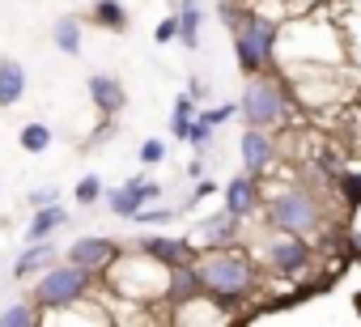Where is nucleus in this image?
<instances>
[{"label": "nucleus", "instance_id": "2f4dec72", "mask_svg": "<svg viewBox=\"0 0 361 327\" xmlns=\"http://www.w3.org/2000/svg\"><path fill=\"white\" fill-rule=\"evenodd\" d=\"M238 18H243V13H238V9H234V5H221V22H226V26H234V22H238Z\"/></svg>", "mask_w": 361, "mask_h": 327}, {"label": "nucleus", "instance_id": "c756f323", "mask_svg": "<svg viewBox=\"0 0 361 327\" xmlns=\"http://www.w3.org/2000/svg\"><path fill=\"white\" fill-rule=\"evenodd\" d=\"M204 115H209V119H213V128H217V123H226V119H234V115H238V102H221V106H213V111H204Z\"/></svg>", "mask_w": 361, "mask_h": 327}, {"label": "nucleus", "instance_id": "393cba45", "mask_svg": "<svg viewBox=\"0 0 361 327\" xmlns=\"http://www.w3.org/2000/svg\"><path fill=\"white\" fill-rule=\"evenodd\" d=\"M132 221H140V226H166V221H174V209H149L145 204Z\"/></svg>", "mask_w": 361, "mask_h": 327}, {"label": "nucleus", "instance_id": "9b49d317", "mask_svg": "<svg viewBox=\"0 0 361 327\" xmlns=\"http://www.w3.org/2000/svg\"><path fill=\"white\" fill-rule=\"evenodd\" d=\"M85 90H90V102H94L106 119L119 115V111L128 106V90H123V81L111 77V73H94V77L85 81Z\"/></svg>", "mask_w": 361, "mask_h": 327}, {"label": "nucleus", "instance_id": "f03ea898", "mask_svg": "<svg viewBox=\"0 0 361 327\" xmlns=\"http://www.w3.org/2000/svg\"><path fill=\"white\" fill-rule=\"evenodd\" d=\"M276 43H281V26H276L272 18H264V13L243 9V18L234 22V60H238V68H243L247 77L272 68Z\"/></svg>", "mask_w": 361, "mask_h": 327}, {"label": "nucleus", "instance_id": "473e14b6", "mask_svg": "<svg viewBox=\"0 0 361 327\" xmlns=\"http://www.w3.org/2000/svg\"><path fill=\"white\" fill-rule=\"evenodd\" d=\"M353 302H357V314H361V293H357V297H353Z\"/></svg>", "mask_w": 361, "mask_h": 327}, {"label": "nucleus", "instance_id": "f3484780", "mask_svg": "<svg viewBox=\"0 0 361 327\" xmlns=\"http://www.w3.org/2000/svg\"><path fill=\"white\" fill-rule=\"evenodd\" d=\"M26 94V68L22 60H0V106H13Z\"/></svg>", "mask_w": 361, "mask_h": 327}, {"label": "nucleus", "instance_id": "1a4fd4ad", "mask_svg": "<svg viewBox=\"0 0 361 327\" xmlns=\"http://www.w3.org/2000/svg\"><path fill=\"white\" fill-rule=\"evenodd\" d=\"M161 196V187L153 183V179H128V183H119V187H111L106 192V209L115 213V217H136L149 200H157Z\"/></svg>", "mask_w": 361, "mask_h": 327}, {"label": "nucleus", "instance_id": "aec40b11", "mask_svg": "<svg viewBox=\"0 0 361 327\" xmlns=\"http://www.w3.org/2000/svg\"><path fill=\"white\" fill-rule=\"evenodd\" d=\"M51 140H56V132H51L47 123H39V119H30V123L18 132V144H22L26 153H47V149H51Z\"/></svg>", "mask_w": 361, "mask_h": 327}, {"label": "nucleus", "instance_id": "9d476101", "mask_svg": "<svg viewBox=\"0 0 361 327\" xmlns=\"http://www.w3.org/2000/svg\"><path fill=\"white\" fill-rule=\"evenodd\" d=\"M221 196H226V213H234L238 221H243V217H251V213H259V204H264V196H259V179H255V175H247V171H243V175H234V179L226 183V192H221Z\"/></svg>", "mask_w": 361, "mask_h": 327}, {"label": "nucleus", "instance_id": "20e7f679", "mask_svg": "<svg viewBox=\"0 0 361 327\" xmlns=\"http://www.w3.org/2000/svg\"><path fill=\"white\" fill-rule=\"evenodd\" d=\"M90 285H94V272H85V268H77V264H47V272L35 280V306L39 310H68V306H77L85 293H90Z\"/></svg>", "mask_w": 361, "mask_h": 327}, {"label": "nucleus", "instance_id": "6ab92c4d", "mask_svg": "<svg viewBox=\"0 0 361 327\" xmlns=\"http://www.w3.org/2000/svg\"><path fill=\"white\" fill-rule=\"evenodd\" d=\"M90 13H94V22H98L102 30H111V35L128 30V9H123V0H94Z\"/></svg>", "mask_w": 361, "mask_h": 327}, {"label": "nucleus", "instance_id": "b1692460", "mask_svg": "<svg viewBox=\"0 0 361 327\" xmlns=\"http://www.w3.org/2000/svg\"><path fill=\"white\" fill-rule=\"evenodd\" d=\"M73 200H77V204H98V200H102V179H98V175H85V179L77 183Z\"/></svg>", "mask_w": 361, "mask_h": 327}, {"label": "nucleus", "instance_id": "4468645a", "mask_svg": "<svg viewBox=\"0 0 361 327\" xmlns=\"http://www.w3.org/2000/svg\"><path fill=\"white\" fill-rule=\"evenodd\" d=\"M47 264H56V247H51V238H39V242H26V251L18 255V264H13V276L18 280H30L39 268H47Z\"/></svg>", "mask_w": 361, "mask_h": 327}, {"label": "nucleus", "instance_id": "c85d7f7f", "mask_svg": "<svg viewBox=\"0 0 361 327\" xmlns=\"http://www.w3.org/2000/svg\"><path fill=\"white\" fill-rule=\"evenodd\" d=\"M26 200H30V209H43V204H56V200H60V192H56V187H35Z\"/></svg>", "mask_w": 361, "mask_h": 327}, {"label": "nucleus", "instance_id": "a878e982", "mask_svg": "<svg viewBox=\"0 0 361 327\" xmlns=\"http://www.w3.org/2000/svg\"><path fill=\"white\" fill-rule=\"evenodd\" d=\"M140 161H145V166H157V161H166V140H145L140 144Z\"/></svg>", "mask_w": 361, "mask_h": 327}, {"label": "nucleus", "instance_id": "7c9ffc66", "mask_svg": "<svg viewBox=\"0 0 361 327\" xmlns=\"http://www.w3.org/2000/svg\"><path fill=\"white\" fill-rule=\"evenodd\" d=\"M213 192H217V183H213V179H204V175H200V183H196V200H209V196H213Z\"/></svg>", "mask_w": 361, "mask_h": 327}, {"label": "nucleus", "instance_id": "f8f14e48", "mask_svg": "<svg viewBox=\"0 0 361 327\" xmlns=\"http://www.w3.org/2000/svg\"><path fill=\"white\" fill-rule=\"evenodd\" d=\"M238 242V217L234 213H217V217H209V221H200L196 226V238H192V247H200V251H213V247H234Z\"/></svg>", "mask_w": 361, "mask_h": 327}, {"label": "nucleus", "instance_id": "bb28decb", "mask_svg": "<svg viewBox=\"0 0 361 327\" xmlns=\"http://www.w3.org/2000/svg\"><path fill=\"white\" fill-rule=\"evenodd\" d=\"M153 39H157V43H170V39H178V13L161 18V22H157V30H153Z\"/></svg>", "mask_w": 361, "mask_h": 327}, {"label": "nucleus", "instance_id": "423d86ee", "mask_svg": "<svg viewBox=\"0 0 361 327\" xmlns=\"http://www.w3.org/2000/svg\"><path fill=\"white\" fill-rule=\"evenodd\" d=\"M264 264L272 272H281V276H302L310 268V242L302 234H285L281 230V238H272L264 247Z\"/></svg>", "mask_w": 361, "mask_h": 327}, {"label": "nucleus", "instance_id": "f257e3e1", "mask_svg": "<svg viewBox=\"0 0 361 327\" xmlns=\"http://www.w3.org/2000/svg\"><path fill=\"white\" fill-rule=\"evenodd\" d=\"M192 264H196L200 289L213 293V297H226V302L251 293L255 289V276H259L255 259L247 251H238V247H213L204 259H192Z\"/></svg>", "mask_w": 361, "mask_h": 327}, {"label": "nucleus", "instance_id": "ddd939ff", "mask_svg": "<svg viewBox=\"0 0 361 327\" xmlns=\"http://www.w3.org/2000/svg\"><path fill=\"white\" fill-rule=\"evenodd\" d=\"M140 251H145L149 259H157L161 268H174V264L192 259V242H183V238H166V234H149V238H140Z\"/></svg>", "mask_w": 361, "mask_h": 327}, {"label": "nucleus", "instance_id": "7ed1b4c3", "mask_svg": "<svg viewBox=\"0 0 361 327\" xmlns=\"http://www.w3.org/2000/svg\"><path fill=\"white\" fill-rule=\"evenodd\" d=\"M238 111L251 128H281L289 119V90L285 81L268 77V73H251L238 98Z\"/></svg>", "mask_w": 361, "mask_h": 327}, {"label": "nucleus", "instance_id": "a211bd4d", "mask_svg": "<svg viewBox=\"0 0 361 327\" xmlns=\"http://www.w3.org/2000/svg\"><path fill=\"white\" fill-rule=\"evenodd\" d=\"M81 18H73V13H64V18H56V26H51V43H56V51H64V56H77L81 51Z\"/></svg>", "mask_w": 361, "mask_h": 327}, {"label": "nucleus", "instance_id": "4be33fe9", "mask_svg": "<svg viewBox=\"0 0 361 327\" xmlns=\"http://www.w3.org/2000/svg\"><path fill=\"white\" fill-rule=\"evenodd\" d=\"M192 115H196V94H178V98H174V111H170V132H174V140L188 136Z\"/></svg>", "mask_w": 361, "mask_h": 327}, {"label": "nucleus", "instance_id": "0eeeda50", "mask_svg": "<svg viewBox=\"0 0 361 327\" xmlns=\"http://www.w3.org/2000/svg\"><path fill=\"white\" fill-rule=\"evenodd\" d=\"M115 255H119V242H111V238H98V234H85V238H73L68 242V251H64V259L68 264H77V268H85V272H106L111 264H115Z\"/></svg>", "mask_w": 361, "mask_h": 327}, {"label": "nucleus", "instance_id": "6e6552de", "mask_svg": "<svg viewBox=\"0 0 361 327\" xmlns=\"http://www.w3.org/2000/svg\"><path fill=\"white\" fill-rule=\"evenodd\" d=\"M238 153H243V171L255 175V179H264L272 171V161H276V140L264 128L247 123V132H238Z\"/></svg>", "mask_w": 361, "mask_h": 327}, {"label": "nucleus", "instance_id": "cd10ccee", "mask_svg": "<svg viewBox=\"0 0 361 327\" xmlns=\"http://www.w3.org/2000/svg\"><path fill=\"white\" fill-rule=\"evenodd\" d=\"M340 192L348 196V204H353V209L361 204V179H357V175H340Z\"/></svg>", "mask_w": 361, "mask_h": 327}, {"label": "nucleus", "instance_id": "412c9836", "mask_svg": "<svg viewBox=\"0 0 361 327\" xmlns=\"http://www.w3.org/2000/svg\"><path fill=\"white\" fill-rule=\"evenodd\" d=\"M39 319H43V310L35 302H13L0 310V327H35Z\"/></svg>", "mask_w": 361, "mask_h": 327}, {"label": "nucleus", "instance_id": "39448f33", "mask_svg": "<svg viewBox=\"0 0 361 327\" xmlns=\"http://www.w3.org/2000/svg\"><path fill=\"white\" fill-rule=\"evenodd\" d=\"M268 221L272 230H285V234H314L323 226V213H319V200L302 187H289V192H276L268 200Z\"/></svg>", "mask_w": 361, "mask_h": 327}, {"label": "nucleus", "instance_id": "dca6fc26", "mask_svg": "<svg viewBox=\"0 0 361 327\" xmlns=\"http://www.w3.org/2000/svg\"><path fill=\"white\" fill-rule=\"evenodd\" d=\"M64 226H68V213H64L60 204H43V209H35V217H30V226H26V242L51 238V234L64 230Z\"/></svg>", "mask_w": 361, "mask_h": 327}, {"label": "nucleus", "instance_id": "5701e85b", "mask_svg": "<svg viewBox=\"0 0 361 327\" xmlns=\"http://www.w3.org/2000/svg\"><path fill=\"white\" fill-rule=\"evenodd\" d=\"M183 140H192L196 149H209V140H213V119H209L204 111H196L192 123H188V136H183Z\"/></svg>", "mask_w": 361, "mask_h": 327}, {"label": "nucleus", "instance_id": "2eb2a0df", "mask_svg": "<svg viewBox=\"0 0 361 327\" xmlns=\"http://www.w3.org/2000/svg\"><path fill=\"white\" fill-rule=\"evenodd\" d=\"M178 43L183 47H200V30H204V5L200 0H178Z\"/></svg>", "mask_w": 361, "mask_h": 327}]
</instances>
